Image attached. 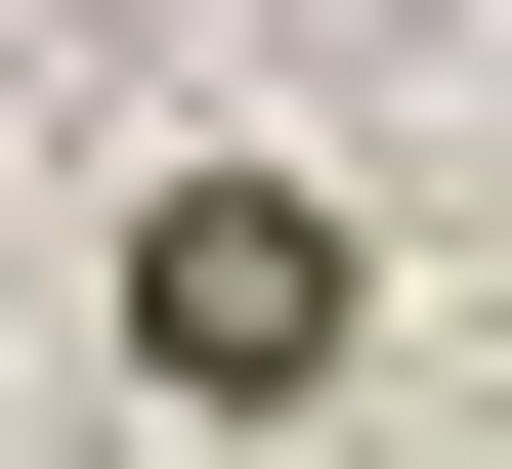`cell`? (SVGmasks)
Wrapping results in <instances>:
<instances>
[{
  "mask_svg": "<svg viewBox=\"0 0 512 469\" xmlns=\"http://www.w3.org/2000/svg\"><path fill=\"white\" fill-rule=\"evenodd\" d=\"M342 342H384L342 171H171V214H128V384H171V427H299Z\"/></svg>",
  "mask_w": 512,
  "mask_h": 469,
  "instance_id": "obj_1",
  "label": "cell"
}]
</instances>
